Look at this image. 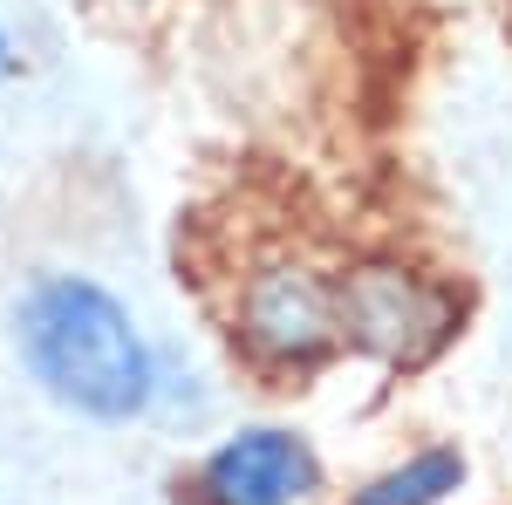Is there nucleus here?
<instances>
[{
	"instance_id": "obj_1",
	"label": "nucleus",
	"mask_w": 512,
	"mask_h": 505,
	"mask_svg": "<svg viewBox=\"0 0 512 505\" xmlns=\"http://www.w3.org/2000/svg\"><path fill=\"white\" fill-rule=\"evenodd\" d=\"M14 355L48 403L82 424H137L158 410L164 355L123 294L96 273L48 267L14 294Z\"/></svg>"
},
{
	"instance_id": "obj_2",
	"label": "nucleus",
	"mask_w": 512,
	"mask_h": 505,
	"mask_svg": "<svg viewBox=\"0 0 512 505\" xmlns=\"http://www.w3.org/2000/svg\"><path fill=\"white\" fill-rule=\"evenodd\" d=\"M342 294V349H362L383 369H424L458 342V294L437 273L410 267L396 253H362L335 273Z\"/></svg>"
},
{
	"instance_id": "obj_3",
	"label": "nucleus",
	"mask_w": 512,
	"mask_h": 505,
	"mask_svg": "<svg viewBox=\"0 0 512 505\" xmlns=\"http://www.w3.org/2000/svg\"><path fill=\"white\" fill-rule=\"evenodd\" d=\"M233 335L274 376H308L342 349V294L335 273L308 253H267L253 260L233 301Z\"/></svg>"
},
{
	"instance_id": "obj_4",
	"label": "nucleus",
	"mask_w": 512,
	"mask_h": 505,
	"mask_svg": "<svg viewBox=\"0 0 512 505\" xmlns=\"http://www.w3.org/2000/svg\"><path fill=\"white\" fill-rule=\"evenodd\" d=\"M321 492V458L301 430L246 424L205 451L192 478L198 505H308Z\"/></svg>"
},
{
	"instance_id": "obj_5",
	"label": "nucleus",
	"mask_w": 512,
	"mask_h": 505,
	"mask_svg": "<svg viewBox=\"0 0 512 505\" xmlns=\"http://www.w3.org/2000/svg\"><path fill=\"white\" fill-rule=\"evenodd\" d=\"M458 485H465V458H458L451 444H431V451H417V458H403V465L376 471L349 505H444Z\"/></svg>"
},
{
	"instance_id": "obj_6",
	"label": "nucleus",
	"mask_w": 512,
	"mask_h": 505,
	"mask_svg": "<svg viewBox=\"0 0 512 505\" xmlns=\"http://www.w3.org/2000/svg\"><path fill=\"white\" fill-rule=\"evenodd\" d=\"M14 82V35H7V21H0V89Z\"/></svg>"
}]
</instances>
